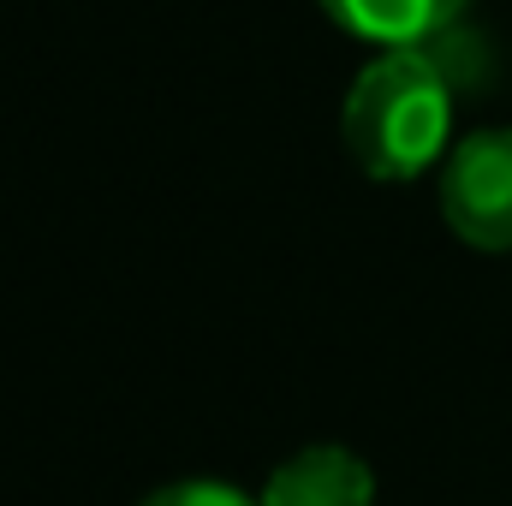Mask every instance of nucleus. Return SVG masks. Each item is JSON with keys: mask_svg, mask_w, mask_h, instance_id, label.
Segmentation results:
<instances>
[{"mask_svg": "<svg viewBox=\"0 0 512 506\" xmlns=\"http://www.w3.org/2000/svg\"><path fill=\"white\" fill-rule=\"evenodd\" d=\"M453 102H459L453 84L435 72L423 48H382L346 90V108H340L346 155L370 179L405 185L447 155Z\"/></svg>", "mask_w": 512, "mask_h": 506, "instance_id": "obj_1", "label": "nucleus"}, {"mask_svg": "<svg viewBox=\"0 0 512 506\" xmlns=\"http://www.w3.org/2000/svg\"><path fill=\"white\" fill-rule=\"evenodd\" d=\"M143 506H262V495H245L221 477H185V483H167L155 489Z\"/></svg>", "mask_w": 512, "mask_h": 506, "instance_id": "obj_6", "label": "nucleus"}, {"mask_svg": "<svg viewBox=\"0 0 512 506\" xmlns=\"http://www.w3.org/2000/svg\"><path fill=\"white\" fill-rule=\"evenodd\" d=\"M340 30L376 42V48H417L423 36L447 30L453 18H465L471 0H316Z\"/></svg>", "mask_w": 512, "mask_h": 506, "instance_id": "obj_4", "label": "nucleus"}, {"mask_svg": "<svg viewBox=\"0 0 512 506\" xmlns=\"http://www.w3.org/2000/svg\"><path fill=\"white\" fill-rule=\"evenodd\" d=\"M441 221L459 245L512 251V126L465 137L441 167Z\"/></svg>", "mask_w": 512, "mask_h": 506, "instance_id": "obj_2", "label": "nucleus"}, {"mask_svg": "<svg viewBox=\"0 0 512 506\" xmlns=\"http://www.w3.org/2000/svg\"><path fill=\"white\" fill-rule=\"evenodd\" d=\"M262 506H376V471L352 447L316 441L262 483Z\"/></svg>", "mask_w": 512, "mask_h": 506, "instance_id": "obj_3", "label": "nucleus"}, {"mask_svg": "<svg viewBox=\"0 0 512 506\" xmlns=\"http://www.w3.org/2000/svg\"><path fill=\"white\" fill-rule=\"evenodd\" d=\"M429 60H435V72L453 84V96H471V90H489V78H495V48H489V36L471 24V18H453L447 30H435V36H423L417 42Z\"/></svg>", "mask_w": 512, "mask_h": 506, "instance_id": "obj_5", "label": "nucleus"}]
</instances>
